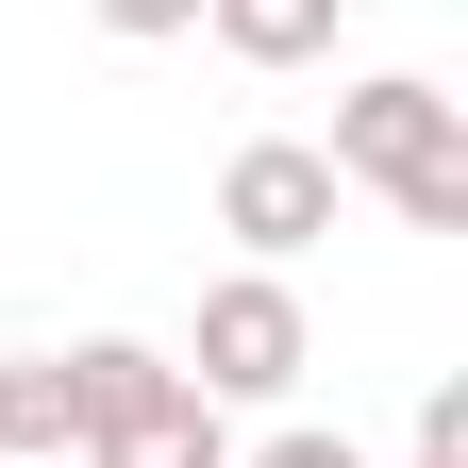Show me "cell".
Wrapping results in <instances>:
<instances>
[{
	"instance_id": "1",
	"label": "cell",
	"mask_w": 468,
	"mask_h": 468,
	"mask_svg": "<svg viewBox=\"0 0 468 468\" xmlns=\"http://www.w3.org/2000/svg\"><path fill=\"white\" fill-rule=\"evenodd\" d=\"M335 185L401 201L419 234H468V101L435 68H368V84L335 101Z\"/></svg>"
},
{
	"instance_id": "2",
	"label": "cell",
	"mask_w": 468,
	"mask_h": 468,
	"mask_svg": "<svg viewBox=\"0 0 468 468\" xmlns=\"http://www.w3.org/2000/svg\"><path fill=\"white\" fill-rule=\"evenodd\" d=\"M167 368H185L201 401H284V385L318 368V318H302V284H284V268H218Z\"/></svg>"
},
{
	"instance_id": "3",
	"label": "cell",
	"mask_w": 468,
	"mask_h": 468,
	"mask_svg": "<svg viewBox=\"0 0 468 468\" xmlns=\"http://www.w3.org/2000/svg\"><path fill=\"white\" fill-rule=\"evenodd\" d=\"M335 151H302V134H251V151H234L218 167V234H234V268H302L318 251V234H335Z\"/></svg>"
},
{
	"instance_id": "4",
	"label": "cell",
	"mask_w": 468,
	"mask_h": 468,
	"mask_svg": "<svg viewBox=\"0 0 468 468\" xmlns=\"http://www.w3.org/2000/svg\"><path fill=\"white\" fill-rule=\"evenodd\" d=\"M50 368H68V452H84V435H117V419H151V401L185 385L151 335H84V351H50Z\"/></svg>"
},
{
	"instance_id": "5",
	"label": "cell",
	"mask_w": 468,
	"mask_h": 468,
	"mask_svg": "<svg viewBox=\"0 0 468 468\" xmlns=\"http://www.w3.org/2000/svg\"><path fill=\"white\" fill-rule=\"evenodd\" d=\"M84 468H234V401H201V385H167L151 419H117V435H84Z\"/></svg>"
},
{
	"instance_id": "6",
	"label": "cell",
	"mask_w": 468,
	"mask_h": 468,
	"mask_svg": "<svg viewBox=\"0 0 468 468\" xmlns=\"http://www.w3.org/2000/svg\"><path fill=\"white\" fill-rule=\"evenodd\" d=\"M201 34L234 50V68H318V50H335V0H201Z\"/></svg>"
},
{
	"instance_id": "7",
	"label": "cell",
	"mask_w": 468,
	"mask_h": 468,
	"mask_svg": "<svg viewBox=\"0 0 468 468\" xmlns=\"http://www.w3.org/2000/svg\"><path fill=\"white\" fill-rule=\"evenodd\" d=\"M0 468H68V368L0 351Z\"/></svg>"
},
{
	"instance_id": "8",
	"label": "cell",
	"mask_w": 468,
	"mask_h": 468,
	"mask_svg": "<svg viewBox=\"0 0 468 468\" xmlns=\"http://www.w3.org/2000/svg\"><path fill=\"white\" fill-rule=\"evenodd\" d=\"M84 17H101V34H134V50H151V34H201V0H84Z\"/></svg>"
},
{
	"instance_id": "9",
	"label": "cell",
	"mask_w": 468,
	"mask_h": 468,
	"mask_svg": "<svg viewBox=\"0 0 468 468\" xmlns=\"http://www.w3.org/2000/svg\"><path fill=\"white\" fill-rule=\"evenodd\" d=\"M234 468H368L351 435H268V452H234Z\"/></svg>"
},
{
	"instance_id": "10",
	"label": "cell",
	"mask_w": 468,
	"mask_h": 468,
	"mask_svg": "<svg viewBox=\"0 0 468 468\" xmlns=\"http://www.w3.org/2000/svg\"><path fill=\"white\" fill-rule=\"evenodd\" d=\"M419 468H468V452H419Z\"/></svg>"
}]
</instances>
